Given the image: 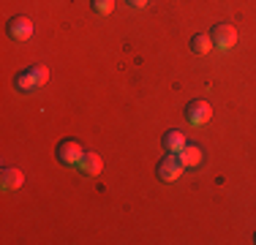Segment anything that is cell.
<instances>
[{
	"label": "cell",
	"mask_w": 256,
	"mask_h": 245,
	"mask_svg": "<svg viewBox=\"0 0 256 245\" xmlns=\"http://www.w3.org/2000/svg\"><path fill=\"white\" fill-rule=\"evenodd\" d=\"M11 41H28L33 36V22L28 16H11L8 20V28H6Z\"/></svg>",
	"instance_id": "obj_5"
},
{
	"label": "cell",
	"mask_w": 256,
	"mask_h": 245,
	"mask_svg": "<svg viewBox=\"0 0 256 245\" xmlns=\"http://www.w3.org/2000/svg\"><path fill=\"white\" fill-rule=\"evenodd\" d=\"M90 6H93V11L101 16H106L114 11V0H90Z\"/></svg>",
	"instance_id": "obj_12"
},
{
	"label": "cell",
	"mask_w": 256,
	"mask_h": 245,
	"mask_svg": "<svg viewBox=\"0 0 256 245\" xmlns=\"http://www.w3.org/2000/svg\"><path fill=\"white\" fill-rule=\"evenodd\" d=\"M79 172H82L84 177H96V174H101V169H104V161H101V156L98 152H93V150H84V156L79 158Z\"/></svg>",
	"instance_id": "obj_7"
},
{
	"label": "cell",
	"mask_w": 256,
	"mask_h": 245,
	"mask_svg": "<svg viewBox=\"0 0 256 245\" xmlns=\"http://www.w3.org/2000/svg\"><path fill=\"white\" fill-rule=\"evenodd\" d=\"M22 182H25V172L22 169L6 166L3 172H0V188H3V191H16Z\"/></svg>",
	"instance_id": "obj_8"
},
{
	"label": "cell",
	"mask_w": 256,
	"mask_h": 245,
	"mask_svg": "<svg viewBox=\"0 0 256 245\" xmlns=\"http://www.w3.org/2000/svg\"><path fill=\"white\" fill-rule=\"evenodd\" d=\"M84 156L82 144L74 142V139H63L58 147H54V158H58L60 164H68V166H74V164H79V158Z\"/></svg>",
	"instance_id": "obj_4"
},
{
	"label": "cell",
	"mask_w": 256,
	"mask_h": 245,
	"mask_svg": "<svg viewBox=\"0 0 256 245\" xmlns=\"http://www.w3.org/2000/svg\"><path fill=\"white\" fill-rule=\"evenodd\" d=\"M210 114H212V106L207 101H202V98H199V101H191L186 106V120L191 122V126H204V122L210 120Z\"/></svg>",
	"instance_id": "obj_6"
},
{
	"label": "cell",
	"mask_w": 256,
	"mask_h": 245,
	"mask_svg": "<svg viewBox=\"0 0 256 245\" xmlns=\"http://www.w3.org/2000/svg\"><path fill=\"white\" fill-rule=\"evenodd\" d=\"M210 41H212V46L216 49H232L237 44V30H234V24H229V22H218L216 28H212V33H210Z\"/></svg>",
	"instance_id": "obj_3"
},
{
	"label": "cell",
	"mask_w": 256,
	"mask_h": 245,
	"mask_svg": "<svg viewBox=\"0 0 256 245\" xmlns=\"http://www.w3.org/2000/svg\"><path fill=\"white\" fill-rule=\"evenodd\" d=\"M128 3H131L134 8H142V6H148V0H128Z\"/></svg>",
	"instance_id": "obj_13"
},
{
	"label": "cell",
	"mask_w": 256,
	"mask_h": 245,
	"mask_svg": "<svg viewBox=\"0 0 256 245\" xmlns=\"http://www.w3.org/2000/svg\"><path fill=\"white\" fill-rule=\"evenodd\" d=\"M46 82H50V68L41 66V63L28 66V68H22L20 74H14V88L20 90V93H36V90L44 88Z\"/></svg>",
	"instance_id": "obj_1"
},
{
	"label": "cell",
	"mask_w": 256,
	"mask_h": 245,
	"mask_svg": "<svg viewBox=\"0 0 256 245\" xmlns=\"http://www.w3.org/2000/svg\"><path fill=\"white\" fill-rule=\"evenodd\" d=\"M178 158L182 161V166H199V164H202V147L186 142V147L178 152Z\"/></svg>",
	"instance_id": "obj_10"
},
{
	"label": "cell",
	"mask_w": 256,
	"mask_h": 245,
	"mask_svg": "<svg viewBox=\"0 0 256 245\" xmlns=\"http://www.w3.org/2000/svg\"><path fill=\"white\" fill-rule=\"evenodd\" d=\"M182 161L178 158V152H166V156L158 161V166H156V174H158V180H164V182H174L178 177L182 174Z\"/></svg>",
	"instance_id": "obj_2"
},
{
	"label": "cell",
	"mask_w": 256,
	"mask_h": 245,
	"mask_svg": "<svg viewBox=\"0 0 256 245\" xmlns=\"http://www.w3.org/2000/svg\"><path fill=\"white\" fill-rule=\"evenodd\" d=\"M254 242H256V232H254Z\"/></svg>",
	"instance_id": "obj_14"
},
{
	"label": "cell",
	"mask_w": 256,
	"mask_h": 245,
	"mask_svg": "<svg viewBox=\"0 0 256 245\" xmlns=\"http://www.w3.org/2000/svg\"><path fill=\"white\" fill-rule=\"evenodd\" d=\"M161 144H164V150H166V152H180L182 147H186V134L178 131V128H172V131L164 134Z\"/></svg>",
	"instance_id": "obj_9"
},
{
	"label": "cell",
	"mask_w": 256,
	"mask_h": 245,
	"mask_svg": "<svg viewBox=\"0 0 256 245\" xmlns=\"http://www.w3.org/2000/svg\"><path fill=\"white\" fill-rule=\"evenodd\" d=\"M191 49L196 54H207L212 49V41H210V36H204V33H199V36H194L191 38Z\"/></svg>",
	"instance_id": "obj_11"
}]
</instances>
